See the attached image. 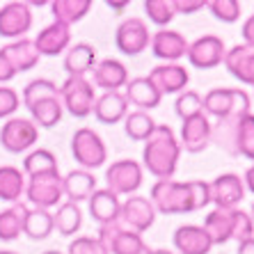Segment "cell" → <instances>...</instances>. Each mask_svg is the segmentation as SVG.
<instances>
[{"mask_svg":"<svg viewBox=\"0 0 254 254\" xmlns=\"http://www.w3.org/2000/svg\"><path fill=\"white\" fill-rule=\"evenodd\" d=\"M149 201L165 215L195 213L211 204V186L206 181H156Z\"/></svg>","mask_w":254,"mask_h":254,"instance_id":"cell-1","label":"cell"},{"mask_svg":"<svg viewBox=\"0 0 254 254\" xmlns=\"http://www.w3.org/2000/svg\"><path fill=\"white\" fill-rule=\"evenodd\" d=\"M181 156V144H179L174 130L167 124H156L154 133L144 140V151L142 160L149 174H154L158 181H172Z\"/></svg>","mask_w":254,"mask_h":254,"instance_id":"cell-2","label":"cell"},{"mask_svg":"<svg viewBox=\"0 0 254 254\" xmlns=\"http://www.w3.org/2000/svg\"><path fill=\"white\" fill-rule=\"evenodd\" d=\"M204 231L213 245H222L229 241H248L254 234V220L243 208H213L204 220Z\"/></svg>","mask_w":254,"mask_h":254,"instance_id":"cell-3","label":"cell"},{"mask_svg":"<svg viewBox=\"0 0 254 254\" xmlns=\"http://www.w3.org/2000/svg\"><path fill=\"white\" fill-rule=\"evenodd\" d=\"M201 101L204 115L218 119H241L250 113V94L241 87H215Z\"/></svg>","mask_w":254,"mask_h":254,"instance_id":"cell-4","label":"cell"},{"mask_svg":"<svg viewBox=\"0 0 254 254\" xmlns=\"http://www.w3.org/2000/svg\"><path fill=\"white\" fill-rule=\"evenodd\" d=\"M60 101L73 117L83 119L94 113V85L85 76H69L60 85Z\"/></svg>","mask_w":254,"mask_h":254,"instance_id":"cell-5","label":"cell"},{"mask_svg":"<svg viewBox=\"0 0 254 254\" xmlns=\"http://www.w3.org/2000/svg\"><path fill=\"white\" fill-rule=\"evenodd\" d=\"M25 197L30 199V204H35V208L48 211V208L58 206V201L64 197L60 170L28 177L25 179Z\"/></svg>","mask_w":254,"mask_h":254,"instance_id":"cell-6","label":"cell"},{"mask_svg":"<svg viewBox=\"0 0 254 254\" xmlns=\"http://www.w3.org/2000/svg\"><path fill=\"white\" fill-rule=\"evenodd\" d=\"M71 154L80 170H96L108 160V149L99 133L92 128H78L71 137Z\"/></svg>","mask_w":254,"mask_h":254,"instance_id":"cell-7","label":"cell"},{"mask_svg":"<svg viewBox=\"0 0 254 254\" xmlns=\"http://www.w3.org/2000/svg\"><path fill=\"white\" fill-rule=\"evenodd\" d=\"M37 137H39V128L35 126L32 119H25V117L7 119L2 124V130H0V144L9 154L28 151L37 142Z\"/></svg>","mask_w":254,"mask_h":254,"instance_id":"cell-8","label":"cell"},{"mask_svg":"<svg viewBox=\"0 0 254 254\" xmlns=\"http://www.w3.org/2000/svg\"><path fill=\"white\" fill-rule=\"evenodd\" d=\"M106 184L108 190L115 195H133L142 186V165L137 160L122 158L115 160L106 170Z\"/></svg>","mask_w":254,"mask_h":254,"instance_id":"cell-9","label":"cell"},{"mask_svg":"<svg viewBox=\"0 0 254 254\" xmlns=\"http://www.w3.org/2000/svg\"><path fill=\"white\" fill-rule=\"evenodd\" d=\"M154 220H156V208L149 201V197L133 195L122 204L119 225L124 227V229L133 231V234H144L149 227L154 225Z\"/></svg>","mask_w":254,"mask_h":254,"instance_id":"cell-10","label":"cell"},{"mask_svg":"<svg viewBox=\"0 0 254 254\" xmlns=\"http://www.w3.org/2000/svg\"><path fill=\"white\" fill-rule=\"evenodd\" d=\"M151 44L149 28L142 18H126L115 32V46L124 55H140Z\"/></svg>","mask_w":254,"mask_h":254,"instance_id":"cell-11","label":"cell"},{"mask_svg":"<svg viewBox=\"0 0 254 254\" xmlns=\"http://www.w3.org/2000/svg\"><path fill=\"white\" fill-rule=\"evenodd\" d=\"M225 55H227V48L225 42L215 35H204L199 39H195L192 44H188V62L195 69H213L225 62Z\"/></svg>","mask_w":254,"mask_h":254,"instance_id":"cell-12","label":"cell"},{"mask_svg":"<svg viewBox=\"0 0 254 254\" xmlns=\"http://www.w3.org/2000/svg\"><path fill=\"white\" fill-rule=\"evenodd\" d=\"M99 241L106 248L108 254L110 252L113 254H137L144 248V241H142L140 234H133V231L124 229V227L119 225V220L101 227Z\"/></svg>","mask_w":254,"mask_h":254,"instance_id":"cell-13","label":"cell"},{"mask_svg":"<svg viewBox=\"0 0 254 254\" xmlns=\"http://www.w3.org/2000/svg\"><path fill=\"white\" fill-rule=\"evenodd\" d=\"M32 28V12L28 2H7L0 7V37L23 39Z\"/></svg>","mask_w":254,"mask_h":254,"instance_id":"cell-14","label":"cell"},{"mask_svg":"<svg viewBox=\"0 0 254 254\" xmlns=\"http://www.w3.org/2000/svg\"><path fill=\"white\" fill-rule=\"evenodd\" d=\"M208 186H211V201L215 204V208H236L245 197V184L234 172L220 174Z\"/></svg>","mask_w":254,"mask_h":254,"instance_id":"cell-15","label":"cell"},{"mask_svg":"<svg viewBox=\"0 0 254 254\" xmlns=\"http://www.w3.org/2000/svg\"><path fill=\"white\" fill-rule=\"evenodd\" d=\"M149 46H151V53L158 60H165L167 64H177V60L186 58V53H188V42L177 30L160 28L158 32L151 35V44Z\"/></svg>","mask_w":254,"mask_h":254,"instance_id":"cell-16","label":"cell"},{"mask_svg":"<svg viewBox=\"0 0 254 254\" xmlns=\"http://www.w3.org/2000/svg\"><path fill=\"white\" fill-rule=\"evenodd\" d=\"M211 128L213 124L204 113L195 115L190 119H184L181 124V149H186L188 154H199L211 144Z\"/></svg>","mask_w":254,"mask_h":254,"instance_id":"cell-17","label":"cell"},{"mask_svg":"<svg viewBox=\"0 0 254 254\" xmlns=\"http://www.w3.org/2000/svg\"><path fill=\"white\" fill-rule=\"evenodd\" d=\"M149 80L156 85L160 94H181L188 87V69L181 64H158L151 73Z\"/></svg>","mask_w":254,"mask_h":254,"instance_id":"cell-18","label":"cell"},{"mask_svg":"<svg viewBox=\"0 0 254 254\" xmlns=\"http://www.w3.org/2000/svg\"><path fill=\"white\" fill-rule=\"evenodd\" d=\"M32 42H35V48L39 55H60V53H64V51H69L71 30H69V25L53 21Z\"/></svg>","mask_w":254,"mask_h":254,"instance_id":"cell-19","label":"cell"},{"mask_svg":"<svg viewBox=\"0 0 254 254\" xmlns=\"http://www.w3.org/2000/svg\"><path fill=\"white\" fill-rule=\"evenodd\" d=\"M225 66L236 80L254 87V48L252 46L238 44V46L229 48L225 55Z\"/></svg>","mask_w":254,"mask_h":254,"instance_id":"cell-20","label":"cell"},{"mask_svg":"<svg viewBox=\"0 0 254 254\" xmlns=\"http://www.w3.org/2000/svg\"><path fill=\"white\" fill-rule=\"evenodd\" d=\"M174 248L181 254H208L213 248L211 238L199 225H184L174 231Z\"/></svg>","mask_w":254,"mask_h":254,"instance_id":"cell-21","label":"cell"},{"mask_svg":"<svg viewBox=\"0 0 254 254\" xmlns=\"http://www.w3.org/2000/svg\"><path fill=\"white\" fill-rule=\"evenodd\" d=\"M124 96L128 103L140 108L142 113H144V110H151V108H158L160 99H163V94H160L158 89H156V85L149 80V76H140V78L128 80Z\"/></svg>","mask_w":254,"mask_h":254,"instance_id":"cell-22","label":"cell"},{"mask_svg":"<svg viewBox=\"0 0 254 254\" xmlns=\"http://www.w3.org/2000/svg\"><path fill=\"white\" fill-rule=\"evenodd\" d=\"M87 201H89V215H92V220H96L101 227L119 220L122 201H119V197L115 195V192H110L108 188L94 190Z\"/></svg>","mask_w":254,"mask_h":254,"instance_id":"cell-23","label":"cell"},{"mask_svg":"<svg viewBox=\"0 0 254 254\" xmlns=\"http://www.w3.org/2000/svg\"><path fill=\"white\" fill-rule=\"evenodd\" d=\"M128 83V71L119 60H101L94 66V85L103 92H119V87H126Z\"/></svg>","mask_w":254,"mask_h":254,"instance_id":"cell-24","label":"cell"},{"mask_svg":"<svg viewBox=\"0 0 254 254\" xmlns=\"http://www.w3.org/2000/svg\"><path fill=\"white\" fill-rule=\"evenodd\" d=\"M126 115H128V101L122 92H106L94 103V117L106 126L119 124L122 119H126Z\"/></svg>","mask_w":254,"mask_h":254,"instance_id":"cell-25","label":"cell"},{"mask_svg":"<svg viewBox=\"0 0 254 254\" xmlns=\"http://www.w3.org/2000/svg\"><path fill=\"white\" fill-rule=\"evenodd\" d=\"M62 190L71 204H78L92 197V192L96 190V179L87 170H71L66 177H62Z\"/></svg>","mask_w":254,"mask_h":254,"instance_id":"cell-26","label":"cell"},{"mask_svg":"<svg viewBox=\"0 0 254 254\" xmlns=\"http://www.w3.org/2000/svg\"><path fill=\"white\" fill-rule=\"evenodd\" d=\"M2 53H5V58L9 60V64L14 66V71H30L35 69L37 62H39V58L42 55L37 53L35 48V42L32 39H28V37H23V39H16V42L7 44L5 48H0Z\"/></svg>","mask_w":254,"mask_h":254,"instance_id":"cell-27","label":"cell"},{"mask_svg":"<svg viewBox=\"0 0 254 254\" xmlns=\"http://www.w3.org/2000/svg\"><path fill=\"white\" fill-rule=\"evenodd\" d=\"M96 66V48L89 44H76L64 53V71L69 76H85Z\"/></svg>","mask_w":254,"mask_h":254,"instance_id":"cell-28","label":"cell"},{"mask_svg":"<svg viewBox=\"0 0 254 254\" xmlns=\"http://www.w3.org/2000/svg\"><path fill=\"white\" fill-rule=\"evenodd\" d=\"M30 115H32V122L35 126H44V128H53L55 124H60V119H62V101L60 96H46L42 101H35L32 106L28 108Z\"/></svg>","mask_w":254,"mask_h":254,"instance_id":"cell-29","label":"cell"},{"mask_svg":"<svg viewBox=\"0 0 254 254\" xmlns=\"http://www.w3.org/2000/svg\"><path fill=\"white\" fill-rule=\"evenodd\" d=\"M53 213L44 208H28L23 220V234L32 241H44L53 234Z\"/></svg>","mask_w":254,"mask_h":254,"instance_id":"cell-30","label":"cell"},{"mask_svg":"<svg viewBox=\"0 0 254 254\" xmlns=\"http://www.w3.org/2000/svg\"><path fill=\"white\" fill-rule=\"evenodd\" d=\"M25 192V174L14 165L0 167V199L18 201Z\"/></svg>","mask_w":254,"mask_h":254,"instance_id":"cell-31","label":"cell"},{"mask_svg":"<svg viewBox=\"0 0 254 254\" xmlns=\"http://www.w3.org/2000/svg\"><path fill=\"white\" fill-rule=\"evenodd\" d=\"M25 204H14V206L0 211V241H16L23 234V220H25Z\"/></svg>","mask_w":254,"mask_h":254,"instance_id":"cell-32","label":"cell"},{"mask_svg":"<svg viewBox=\"0 0 254 254\" xmlns=\"http://www.w3.org/2000/svg\"><path fill=\"white\" fill-rule=\"evenodd\" d=\"M51 9H53V16L58 23L71 25L80 21L85 14H89L92 2L89 0H55V2H51Z\"/></svg>","mask_w":254,"mask_h":254,"instance_id":"cell-33","label":"cell"},{"mask_svg":"<svg viewBox=\"0 0 254 254\" xmlns=\"http://www.w3.org/2000/svg\"><path fill=\"white\" fill-rule=\"evenodd\" d=\"M83 225V211L78 208V204H62L58 206V213H53V227L62 236H73Z\"/></svg>","mask_w":254,"mask_h":254,"instance_id":"cell-34","label":"cell"},{"mask_svg":"<svg viewBox=\"0 0 254 254\" xmlns=\"http://www.w3.org/2000/svg\"><path fill=\"white\" fill-rule=\"evenodd\" d=\"M55 170H58V158H55L53 151H48V149H35V151H30L23 160L25 177L46 174V172H55Z\"/></svg>","mask_w":254,"mask_h":254,"instance_id":"cell-35","label":"cell"},{"mask_svg":"<svg viewBox=\"0 0 254 254\" xmlns=\"http://www.w3.org/2000/svg\"><path fill=\"white\" fill-rule=\"evenodd\" d=\"M236 126L238 119H218V124L211 128V142H215L227 154L238 156L236 151Z\"/></svg>","mask_w":254,"mask_h":254,"instance_id":"cell-36","label":"cell"},{"mask_svg":"<svg viewBox=\"0 0 254 254\" xmlns=\"http://www.w3.org/2000/svg\"><path fill=\"white\" fill-rule=\"evenodd\" d=\"M156 128V122L149 117L147 113H142V110H135V113H128L124 119V130L126 135L130 140L135 142H144Z\"/></svg>","mask_w":254,"mask_h":254,"instance_id":"cell-37","label":"cell"},{"mask_svg":"<svg viewBox=\"0 0 254 254\" xmlns=\"http://www.w3.org/2000/svg\"><path fill=\"white\" fill-rule=\"evenodd\" d=\"M236 151L238 156H245L248 160H254V115L248 113L238 119L236 126Z\"/></svg>","mask_w":254,"mask_h":254,"instance_id":"cell-38","label":"cell"},{"mask_svg":"<svg viewBox=\"0 0 254 254\" xmlns=\"http://www.w3.org/2000/svg\"><path fill=\"white\" fill-rule=\"evenodd\" d=\"M46 96H60V87L53 80H46V78H37V80H30L23 89V103L25 108H30L35 101H42Z\"/></svg>","mask_w":254,"mask_h":254,"instance_id":"cell-39","label":"cell"},{"mask_svg":"<svg viewBox=\"0 0 254 254\" xmlns=\"http://www.w3.org/2000/svg\"><path fill=\"white\" fill-rule=\"evenodd\" d=\"M144 12H147L149 21L156 25H167L172 21V18L177 16V12H174V2L172 0H147L144 2Z\"/></svg>","mask_w":254,"mask_h":254,"instance_id":"cell-40","label":"cell"},{"mask_svg":"<svg viewBox=\"0 0 254 254\" xmlns=\"http://www.w3.org/2000/svg\"><path fill=\"white\" fill-rule=\"evenodd\" d=\"M174 110H177V115L181 119H190V117H195V115L204 113V101H201V96L197 92L186 89V92L179 94L177 103H174Z\"/></svg>","mask_w":254,"mask_h":254,"instance_id":"cell-41","label":"cell"},{"mask_svg":"<svg viewBox=\"0 0 254 254\" xmlns=\"http://www.w3.org/2000/svg\"><path fill=\"white\" fill-rule=\"evenodd\" d=\"M206 7L222 23H236L241 18V2L238 0H211V2H206Z\"/></svg>","mask_w":254,"mask_h":254,"instance_id":"cell-42","label":"cell"},{"mask_svg":"<svg viewBox=\"0 0 254 254\" xmlns=\"http://www.w3.org/2000/svg\"><path fill=\"white\" fill-rule=\"evenodd\" d=\"M69 254H108V252H106V248L101 245L99 238L78 236L76 241H71Z\"/></svg>","mask_w":254,"mask_h":254,"instance_id":"cell-43","label":"cell"},{"mask_svg":"<svg viewBox=\"0 0 254 254\" xmlns=\"http://www.w3.org/2000/svg\"><path fill=\"white\" fill-rule=\"evenodd\" d=\"M18 106H21V99H18L16 92L12 87H0V119L5 117L12 119V115L18 110Z\"/></svg>","mask_w":254,"mask_h":254,"instance_id":"cell-44","label":"cell"},{"mask_svg":"<svg viewBox=\"0 0 254 254\" xmlns=\"http://www.w3.org/2000/svg\"><path fill=\"white\" fill-rule=\"evenodd\" d=\"M174 2V12L177 14H195L206 7L204 0H172Z\"/></svg>","mask_w":254,"mask_h":254,"instance_id":"cell-45","label":"cell"},{"mask_svg":"<svg viewBox=\"0 0 254 254\" xmlns=\"http://www.w3.org/2000/svg\"><path fill=\"white\" fill-rule=\"evenodd\" d=\"M14 76H16V71L9 64V60L5 58V53L0 51V83H9Z\"/></svg>","mask_w":254,"mask_h":254,"instance_id":"cell-46","label":"cell"},{"mask_svg":"<svg viewBox=\"0 0 254 254\" xmlns=\"http://www.w3.org/2000/svg\"><path fill=\"white\" fill-rule=\"evenodd\" d=\"M243 42H245V46H252L254 48V14L243 23Z\"/></svg>","mask_w":254,"mask_h":254,"instance_id":"cell-47","label":"cell"},{"mask_svg":"<svg viewBox=\"0 0 254 254\" xmlns=\"http://www.w3.org/2000/svg\"><path fill=\"white\" fill-rule=\"evenodd\" d=\"M238 254H254V236L238 243Z\"/></svg>","mask_w":254,"mask_h":254,"instance_id":"cell-48","label":"cell"},{"mask_svg":"<svg viewBox=\"0 0 254 254\" xmlns=\"http://www.w3.org/2000/svg\"><path fill=\"white\" fill-rule=\"evenodd\" d=\"M243 184H245V188H248L250 192H254V165L250 167L248 172H245V179H243Z\"/></svg>","mask_w":254,"mask_h":254,"instance_id":"cell-49","label":"cell"},{"mask_svg":"<svg viewBox=\"0 0 254 254\" xmlns=\"http://www.w3.org/2000/svg\"><path fill=\"white\" fill-rule=\"evenodd\" d=\"M108 7H110L113 12H124L126 7H128V2H108Z\"/></svg>","mask_w":254,"mask_h":254,"instance_id":"cell-50","label":"cell"},{"mask_svg":"<svg viewBox=\"0 0 254 254\" xmlns=\"http://www.w3.org/2000/svg\"><path fill=\"white\" fill-rule=\"evenodd\" d=\"M151 254H174V252H170V250H151Z\"/></svg>","mask_w":254,"mask_h":254,"instance_id":"cell-51","label":"cell"},{"mask_svg":"<svg viewBox=\"0 0 254 254\" xmlns=\"http://www.w3.org/2000/svg\"><path fill=\"white\" fill-rule=\"evenodd\" d=\"M137 254H151V250H149L147 245H144V248H142V250H140V252H137Z\"/></svg>","mask_w":254,"mask_h":254,"instance_id":"cell-52","label":"cell"},{"mask_svg":"<svg viewBox=\"0 0 254 254\" xmlns=\"http://www.w3.org/2000/svg\"><path fill=\"white\" fill-rule=\"evenodd\" d=\"M44 254H62V252H58V250H48V252H44Z\"/></svg>","mask_w":254,"mask_h":254,"instance_id":"cell-53","label":"cell"},{"mask_svg":"<svg viewBox=\"0 0 254 254\" xmlns=\"http://www.w3.org/2000/svg\"><path fill=\"white\" fill-rule=\"evenodd\" d=\"M0 254H16V252H9V250H0Z\"/></svg>","mask_w":254,"mask_h":254,"instance_id":"cell-54","label":"cell"},{"mask_svg":"<svg viewBox=\"0 0 254 254\" xmlns=\"http://www.w3.org/2000/svg\"><path fill=\"white\" fill-rule=\"evenodd\" d=\"M250 218H252V220H254V204H252V213H250Z\"/></svg>","mask_w":254,"mask_h":254,"instance_id":"cell-55","label":"cell"}]
</instances>
